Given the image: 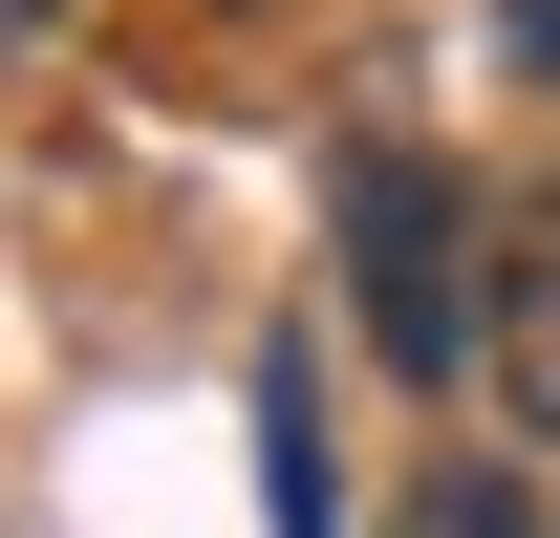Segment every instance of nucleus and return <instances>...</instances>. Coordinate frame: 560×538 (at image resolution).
<instances>
[{"mask_svg": "<svg viewBox=\"0 0 560 538\" xmlns=\"http://www.w3.org/2000/svg\"><path fill=\"white\" fill-rule=\"evenodd\" d=\"M324 237H346V324H366V366H388V388H475V237H495V215L453 195L410 130H366L346 173H324Z\"/></svg>", "mask_w": 560, "mask_h": 538, "instance_id": "nucleus-1", "label": "nucleus"}, {"mask_svg": "<svg viewBox=\"0 0 560 538\" xmlns=\"http://www.w3.org/2000/svg\"><path fill=\"white\" fill-rule=\"evenodd\" d=\"M475 388H495V431L560 453V195H495V237H475Z\"/></svg>", "mask_w": 560, "mask_h": 538, "instance_id": "nucleus-2", "label": "nucleus"}, {"mask_svg": "<svg viewBox=\"0 0 560 538\" xmlns=\"http://www.w3.org/2000/svg\"><path fill=\"white\" fill-rule=\"evenodd\" d=\"M259 517L280 538H346V517H324V388H302V344L259 366Z\"/></svg>", "mask_w": 560, "mask_h": 538, "instance_id": "nucleus-3", "label": "nucleus"}, {"mask_svg": "<svg viewBox=\"0 0 560 538\" xmlns=\"http://www.w3.org/2000/svg\"><path fill=\"white\" fill-rule=\"evenodd\" d=\"M388 538H539V473H517V453H431Z\"/></svg>", "mask_w": 560, "mask_h": 538, "instance_id": "nucleus-4", "label": "nucleus"}, {"mask_svg": "<svg viewBox=\"0 0 560 538\" xmlns=\"http://www.w3.org/2000/svg\"><path fill=\"white\" fill-rule=\"evenodd\" d=\"M495 66H517V86H560V0H495Z\"/></svg>", "mask_w": 560, "mask_h": 538, "instance_id": "nucleus-5", "label": "nucleus"}, {"mask_svg": "<svg viewBox=\"0 0 560 538\" xmlns=\"http://www.w3.org/2000/svg\"><path fill=\"white\" fill-rule=\"evenodd\" d=\"M22 22H44V0H0V44H22Z\"/></svg>", "mask_w": 560, "mask_h": 538, "instance_id": "nucleus-6", "label": "nucleus"}]
</instances>
